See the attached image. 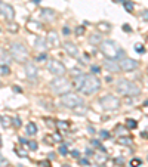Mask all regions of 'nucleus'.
<instances>
[{
    "instance_id": "nucleus-1",
    "label": "nucleus",
    "mask_w": 148,
    "mask_h": 167,
    "mask_svg": "<svg viewBox=\"0 0 148 167\" xmlns=\"http://www.w3.org/2000/svg\"><path fill=\"white\" fill-rule=\"evenodd\" d=\"M99 49H101V52L105 55L107 59H115L117 61L118 58L123 56V49L120 47V45L114 40H104L99 45Z\"/></svg>"
},
{
    "instance_id": "nucleus-2",
    "label": "nucleus",
    "mask_w": 148,
    "mask_h": 167,
    "mask_svg": "<svg viewBox=\"0 0 148 167\" xmlns=\"http://www.w3.org/2000/svg\"><path fill=\"white\" fill-rule=\"evenodd\" d=\"M99 89H101V80L96 78L93 74L85 75L80 83V86L77 87V90L80 93H83V95H93V93H96Z\"/></svg>"
},
{
    "instance_id": "nucleus-3",
    "label": "nucleus",
    "mask_w": 148,
    "mask_h": 167,
    "mask_svg": "<svg viewBox=\"0 0 148 167\" xmlns=\"http://www.w3.org/2000/svg\"><path fill=\"white\" fill-rule=\"evenodd\" d=\"M115 89H117V92L120 93V95H124V96H138L141 93L139 87H138L135 83L126 80V78L118 80L117 84H115Z\"/></svg>"
},
{
    "instance_id": "nucleus-4",
    "label": "nucleus",
    "mask_w": 148,
    "mask_h": 167,
    "mask_svg": "<svg viewBox=\"0 0 148 167\" xmlns=\"http://www.w3.org/2000/svg\"><path fill=\"white\" fill-rule=\"evenodd\" d=\"M61 104L64 107L70 108V109H76L77 107H83V99L78 96L77 93H73V92H68V93H64L61 95Z\"/></svg>"
},
{
    "instance_id": "nucleus-5",
    "label": "nucleus",
    "mask_w": 148,
    "mask_h": 167,
    "mask_svg": "<svg viewBox=\"0 0 148 167\" xmlns=\"http://www.w3.org/2000/svg\"><path fill=\"white\" fill-rule=\"evenodd\" d=\"M50 89L58 95H64V93L71 92V82L67 80L65 77H55L50 82Z\"/></svg>"
},
{
    "instance_id": "nucleus-6",
    "label": "nucleus",
    "mask_w": 148,
    "mask_h": 167,
    "mask_svg": "<svg viewBox=\"0 0 148 167\" xmlns=\"http://www.w3.org/2000/svg\"><path fill=\"white\" fill-rule=\"evenodd\" d=\"M11 53H12V58H13L15 61H18V62H24V61H27V56H28V50H27V47L22 45V43H18V41L12 43Z\"/></svg>"
},
{
    "instance_id": "nucleus-7",
    "label": "nucleus",
    "mask_w": 148,
    "mask_h": 167,
    "mask_svg": "<svg viewBox=\"0 0 148 167\" xmlns=\"http://www.w3.org/2000/svg\"><path fill=\"white\" fill-rule=\"evenodd\" d=\"M99 104L104 109H107V111H114L117 108H120V101H118L117 96L114 95H105L99 99Z\"/></svg>"
},
{
    "instance_id": "nucleus-8",
    "label": "nucleus",
    "mask_w": 148,
    "mask_h": 167,
    "mask_svg": "<svg viewBox=\"0 0 148 167\" xmlns=\"http://www.w3.org/2000/svg\"><path fill=\"white\" fill-rule=\"evenodd\" d=\"M48 70L50 71L55 77H64V74L67 73L65 67L62 62H59L58 59H50L48 62Z\"/></svg>"
},
{
    "instance_id": "nucleus-9",
    "label": "nucleus",
    "mask_w": 148,
    "mask_h": 167,
    "mask_svg": "<svg viewBox=\"0 0 148 167\" xmlns=\"http://www.w3.org/2000/svg\"><path fill=\"white\" fill-rule=\"evenodd\" d=\"M118 64H120L122 71H126V73H130V71L136 70V68L139 67L138 61L136 59H132V58H122Z\"/></svg>"
},
{
    "instance_id": "nucleus-10",
    "label": "nucleus",
    "mask_w": 148,
    "mask_h": 167,
    "mask_svg": "<svg viewBox=\"0 0 148 167\" xmlns=\"http://www.w3.org/2000/svg\"><path fill=\"white\" fill-rule=\"evenodd\" d=\"M0 13H2L7 21H12V19L15 18V9L7 3H0Z\"/></svg>"
},
{
    "instance_id": "nucleus-11",
    "label": "nucleus",
    "mask_w": 148,
    "mask_h": 167,
    "mask_svg": "<svg viewBox=\"0 0 148 167\" xmlns=\"http://www.w3.org/2000/svg\"><path fill=\"white\" fill-rule=\"evenodd\" d=\"M24 71H25V75L30 78V80H34V78L37 77V74H39V70H37V67L34 65V64H31V62H27L25 64Z\"/></svg>"
},
{
    "instance_id": "nucleus-12",
    "label": "nucleus",
    "mask_w": 148,
    "mask_h": 167,
    "mask_svg": "<svg viewBox=\"0 0 148 167\" xmlns=\"http://www.w3.org/2000/svg\"><path fill=\"white\" fill-rule=\"evenodd\" d=\"M104 67L107 68V71H110V73H117L118 70H122V68H120V64L115 59H105Z\"/></svg>"
},
{
    "instance_id": "nucleus-13",
    "label": "nucleus",
    "mask_w": 148,
    "mask_h": 167,
    "mask_svg": "<svg viewBox=\"0 0 148 167\" xmlns=\"http://www.w3.org/2000/svg\"><path fill=\"white\" fill-rule=\"evenodd\" d=\"M64 47H65V52H67V53H70L71 56H77V53H78V49L76 47V45H74V43H70V41H65V43H64Z\"/></svg>"
},
{
    "instance_id": "nucleus-14",
    "label": "nucleus",
    "mask_w": 148,
    "mask_h": 167,
    "mask_svg": "<svg viewBox=\"0 0 148 167\" xmlns=\"http://www.w3.org/2000/svg\"><path fill=\"white\" fill-rule=\"evenodd\" d=\"M48 41L53 46V47H58V46H59V36L56 34V31H50V33H49Z\"/></svg>"
},
{
    "instance_id": "nucleus-15",
    "label": "nucleus",
    "mask_w": 148,
    "mask_h": 167,
    "mask_svg": "<svg viewBox=\"0 0 148 167\" xmlns=\"http://www.w3.org/2000/svg\"><path fill=\"white\" fill-rule=\"evenodd\" d=\"M9 62H11V56L7 55V52L3 47H0V67L2 65H7Z\"/></svg>"
},
{
    "instance_id": "nucleus-16",
    "label": "nucleus",
    "mask_w": 148,
    "mask_h": 167,
    "mask_svg": "<svg viewBox=\"0 0 148 167\" xmlns=\"http://www.w3.org/2000/svg\"><path fill=\"white\" fill-rule=\"evenodd\" d=\"M55 12L52 11V9H48V8H44L41 9V16H43L44 19H48V21H52V19L55 18Z\"/></svg>"
},
{
    "instance_id": "nucleus-17",
    "label": "nucleus",
    "mask_w": 148,
    "mask_h": 167,
    "mask_svg": "<svg viewBox=\"0 0 148 167\" xmlns=\"http://www.w3.org/2000/svg\"><path fill=\"white\" fill-rule=\"evenodd\" d=\"M46 43H48V40H46L44 37H36V40H34L36 49H40V50H43V49L46 47Z\"/></svg>"
},
{
    "instance_id": "nucleus-18",
    "label": "nucleus",
    "mask_w": 148,
    "mask_h": 167,
    "mask_svg": "<svg viewBox=\"0 0 148 167\" xmlns=\"http://www.w3.org/2000/svg\"><path fill=\"white\" fill-rule=\"evenodd\" d=\"M102 37H101V34H98V33H93L92 36H89V43H90V45H101V43H102Z\"/></svg>"
},
{
    "instance_id": "nucleus-19",
    "label": "nucleus",
    "mask_w": 148,
    "mask_h": 167,
    "mask_svg": "<svg viewBox=\"0 0 148 167\" xmlns=\"http://www.w3.org/2000/svg\"><path fill=\"white\" fill-rule=\"evenodd\" d=\"M27 28H28L30 31L36 33V31H40L41 30V24L40 22H36V21H30V22L27 24Z\"/></svg>"
},
{
    "instance_id": "nucleus-20",
    "label": "nucleus",
    "mask_w": 148,
    "mask_h": 167,
    "mask_svg": "<svg viewBox=\"0 0 148 167\" xmlns=\"http://www.w3.org/2000/svg\"><path fill=\"white\" fill-rule=\"evenodd\" d=\"M25 133L28 135V136H34V135L37 133V126L34 123H28L25 126Z\"/></svg>"
},
{
    "instance_id": "nucleus-21",
    "label": "nucleus",
    "mask_w": 148,
    "mask_h": 167,
    "mask_svg": "<svg viewBox=\"0 0 148 167\" xmlns=\"http://www.w3.org/2000/svg\"><path fill=\"white\" fill-rule=\"evenodd\" d=\"M96 28H98L101 33H108V31L111 30V25L107 22H99V24H96Z\"/></svg>"
},
{
    "instance_id": "nucleus-22",
    "label": "nucleus",
    "mask_w": 148,
    "mask_h": 167,
    "mask_svg": "<svg viewBox=\"0 0 148 167\" xmlns=\"http://www.w3.org/2000/svg\"><path fill=\"white\" fill-rule=\"evenodd\" d=\"M118 144L120 145H124V146H127V145L132 144V137L130 136H118Z\"/></svg>"
},
{
    "instance_id": "nucleus-23",
    "label": "nucleus",
    "mask_w": 148,
    "mask_h": 167,
    "mask_svg": "<svg viewBox=\"0 0 148 167\" xmlns=\"http://www.w3.org/2000/svg\"><path fill=\"white\" fill-rule=\"evenodd\" d=\"M56 127H58L59 130H70V123L68 121H58L56 123Z\"/></svg>"
},
{
    "instance_id": "nucleus-24",
    "label": "nucleus",
    "mask_w": 148,
    "mask_h": 167,
    "mask_svg": "<svg viewBox=\"0 0 148 167\" xmlns=\"http://www.w3.org/2000/svg\"><path fill=\"white\" fill-rule=\"evenodd\" d=\"M136 126H138V123L135 121L133 118H127L126 120V127H127V129H136Z\"/></svg>"
},
{
    "instance_id": "nucleus-25",
    "label": "nucleus",
    "mask_w": 148,
    "mask_h": 167,
    "mask_svg": "<svg viewBox=\"0 0 148 167\" xmlns=\"http://www.w3.org/2000/svg\"><path fill=\"white\" fill-rule=\"evenodd\" d=\"M7 30L12 31V33H16V31L19 30V25H18V24H15V22H12V24H9V25H7Z\"/></svg>"
},
{
    "instance_id": "nucleus-26",
    "label": "nucleus",
    "mask_w": 148,
    "mask_h": 167,
    "mask_svg": "<svg viewBox=\"0 0 148 167\" xmlns=\"http://www.w3.org/2000/svg\"><path fill=\"white\" fill-rule=\"evenodd\" d=\"M123 3H124V9L127 12H132L133 11V3H132V2H129V0H124Z\"/></svg>"
},
{
    "instance_id": "nucleus-27",
    "label": "nucleus",
    "mask_w": 148,
    "mask_h": 167,
    "mask_svg": "<svg viewBox=\"0 0 148 167\" xmlns=\"http://www.w3.org/2000/svg\"><path fill=\"white\" fill-rule=\"evenodd\" d=\"M95 160L98 163H102V161L107 160V154H102V155H101V154H95Z\"/></svg>"
},
{
    "instance_id": "nucleus-28",
    "label": "nucleus",
    "mask_w": 148,
    "mask_h": 167,
    "mask_svg": "<svg viewBox=\"0 0 148 167\" xmlns=\"http://www.w3.org/2000/svg\"><path fill=\"white\" fill-rule=\"evenodd\" d=\"M141 164H142V161H141L139 158H133V160H130V167H139Z\"/></svg>"
},
{
    "instance_id": "nucleus-29",
    "label": "nucleus",
    "mask_w": 148,
    "mask_h": 167,
    "mask_svg": "<svg viewBox=\"0 0 148 167\" xmlns=\"http://www.w3.org/2000/svg\"><path fill=\"white\" fill-rule=\"evenodd\" d=\"M135 50H136L138 53H145V47H144V45H141V43H136V45H135Z\"/></svg>"
},
{
    "instance_id": "nucleus-30",
    "label": "nucleus",
    "mask_w": 148,
    "mask_h": 167,
    "mask_svg": "<svg viewBox=\"0 0 148 167\" xmlns=\"http://www.w3.org/2000/svg\"><path fill=\"white\" fill-rule=\"evenodd\" d=\"M0 71H2V74H3V75H9L11 68L7 67V65H2V67H0Z\"/></svg>"
},
{
    "instance_id": "nucleus-31",
    "label": "nucleus",
    "mask_w": 148,
    "mask_h": 167,
    "mask_svg": "<svg viewBox=\"0 0 148 167\" xmlns=\"http://www.w3.org/2000/svg\"><path fill=\"white\" fill-rule=\"evenodd\" d=\"M30 146V149L31 151H37V148H39V145H37V142H34V141H28V144H27Z\"/></svg>"
},
{
    "instance_id": "nucleus-32",
    "label": "nucleus",
    "mask_w": 148,
    "mask_h": 167,
    "mask_svg": "<svg viewBox=\"0 0 148 167\" xmlns=\"http://www.w3.org/2000/svg\"><path fill=\"white\" fill-rule=\"evenodd\" d=\"M59 154H61V155H67V154H68V149H67V145L65 144L59 146Z\"/></svg>"
},
{
    "instance_id": "nucleus-33",
    "label": "nucleus",
    "mask_w": 148,
    "mask_h": 167,
    "mask_svg": "<svg viewBox=\"0 0 148 167\" xmlns=\"http://www.w3.org/2000/svg\"><path fill=\"white\" fill-rule=\"evenodd\" d=\"M46 59H48V55H46V53H40V55H39V56L36 58L37 62H44Z\"/></svg>"
},
{
    "instance_id": "nucleus-34",
    "label": "nucleus",
    "mask_w": 148,
    "mask_h": 167,
    "mask_svg": "<svg viewBox=\"0 0 148 167\" xmlns=\"http://www.w3.org/2000/svg\"><path fill=\"white\" fill-rule=\"evenodd\" d=\"M76 34H77V36H83V34H85V27L83 25L77 27V28H76Z\"/></svg>"
},
{
    "instance_id": "nucleus-35",
    "label": "nucleus",
    "mask_w": 148,
    "mask_h": 167,
    "mask_svg": "<svg viewBox=\"0 0 148 167\" xmlns=\"http://www.w3.org/2000/svg\"><path fill=\"white\" fill-rule=\"evenodd\" d=\"M90 71H92V74H99L101 68L98 67V65H92V67H90Z\"/></svg>"
},
{
    "instance_id": "nucleus-36",
    "label": "nucleus",
    "mask_w": 148,
    "mask_h": 167,
    "mask_svg": "<svg viewBox=\"0 0 148 167\" xmlns=\"http://www.w3.org/2000/svg\"><path fill=\"white\" fill-rule=\"evenodd\" d=\"M141 19H142V21H148V9L141 12Z\"/></svg>"
},
{
    "instance_id": "nucleus-37",
    "label": "nucleus",
    "mask_w": 148,
    "mask_h": 167,
    "mask_svg": "<svg viewBox=\"0 0 148 167\" xmlns=\"http://www.w3.org/2000/svg\"><path fill=\"white\" fill-rule=\"evenodd\" d=\"M52 137H53V142H61V141H62V137H61V135H59V133H53V136H52Z\"/></svg>"
},
{
    "instance_id": "nucleus-38",
    "label": "nucleus",
    "mask_w": 148,
    "mask_h": 167,
    "mask_svg": "<svg viewBox=\"0 0 148 167\" xmlns=\"http://www.w3.org/2000/svg\"><path fill=\"white\" fill-rule=\"evenodd\" d=\"M12 121H13V124H15L16 127H19V126H21V120H19L18 117H13V118H12Z\"/></svg>"
},
{
    "instance_id": "nucleus-39",
    "label": "nucleus",
    "mask_w": 148,
    "mask_h": 167,
    "mask_svg": "<svg viewBox=\"0 0 148 167\" xmlns=\"http://www.w3.org/2000/svg\"><path fill=\"white\" fill-rule=\"evenodd\" d=\"M39 164H40L41 167H50V163H49L48 160H43V161H40Z\"/></svg>"
},
{
    "instance_id": "nucleus-40",
    "label": "nucleus",
    "mask_w": 148,
    "mask_h": 167,
    "mask_svg": "<svg viewBox=\"0 0 148 167\" xmlns=\"http://www.w3.org/2000/svg\"><path fill=\"white\" fill-rule=\"evenodd\" d=\"M123 31H126V33H132V27L127 25V24H124V25H123Z\"/></svg>"
},
{
    "instance_id": "nucleus-41",
    "label": "nucleus",
    "mask_w": 148,
    "mask_h": 167,
    "mask_svg": "<svg viewBox=\"0 0 148 167\" xmlns=\"http://www.w3.org/2000/svg\"><path fill=\"white\" fill-rule=\"evenodd\" d=\"M101 137L107 139V137H110V133H108L107 130H101Z\"/></svg>"
},
{
    "instance_id": "nucleus-42",
    "label": "nucleus",
    "mask_w": 148,
    "mask_h": 167,
    "mask_svg": "<svg viewBox=\"0 0 148 167\" xmlns=\"http://www.w3.org/2000/svg\"><path fill=\"white\" fill-rule=\"evenodd\" d=\"M71 157H74V158H78V157H80V152H78L77 149H73V151H71Z\"/></svg>"
},
{
    "instance_id": "nucleus-43",
    "label": "nucleus",
    "mask_w": 148,
    "mask_h": 167,
    "mask_svg": "<svg viewBox=\"0 0 148 167\" xmlns=\"http://www.w3.org/2000/svg\"><path fill=\"white\" fill-rule=\"evenodd\" d=\"M92 146H95V148H101L102 145L99 144V141H96V139H93V141H92Z\"/></svg>"
},
{
    "instance_id": "nucleus-44",
    "label": "nucleus",
    "mask_w": 148,
    "mask_h": 167,
    "mask_svg": "<svg viewBox=\"0 0 148 167\" xmlns=\"http://www.w3.org/2000/svg\"><path fill=\"white\" fill-rule=\"evenodd\" d=\"M16 152H18V155H19V157H25V155H27L25 151H21V149H16Z\"/></svg>"
},
{
    "instance_id": "nucleus-45",
    "label": "nucleus",
    "mask_w": 148,
    "mask_h": 167,
    "mask_svg": "<svg viewBox=\"0 0 148 167\" xmlns=\"http://www.w3.org/2000/svg\"><path fill=\"white\" fill-rule=\"evenodd\" d=\"M62 33L65 34V36H68V34H70V28H68V27H64V30H62Z\"/></svg>"
},
{
    "instance_id": "nucleus-46",
    "label": "nucleus",
    "mask_w": 148,
    "mask_h": 167,
    "mask_svg": "<svg viewBox=\"0 0 148 167\" xmlns=\"http://www.w3.org/2000/svg\"><path fill=\"white\" fill-rule=\"evenodd\" d=\"M80 163L83 164V166H87V164H89V161H87L86 158H80Z\"/></svg>"
},
{
    "instance_id": "nucleus-47",
    "label": "nucleus",
    "mask_w": 148,
    "mask_h": 167,
    "mask_svg": "<svg viewBox=\"0 0 148 167\" xmlns=\"http://www.w3.org/2000/svg\"><path fill=\"white\" fill-rule=\"evenodd\" d=\"M19 142H21L22 145H25V144H28V141L27 139H24V137H19Z\"/></svg>"
},
{
    "instance_id": "nucleus-48",
    "label": "nucleus",
    "mask_w": 148,
    "mask_h": 167,
    "mask_svg": "<svg viewBox=\"0 0 148 167\" xmlns=\"http://www.w3.org/2000/svg\"><path fill=\"white\" fill-rule=\"evenodd\" d=\"M86 155H87V157H92V155H95V154H93L90 149H87V151H86Z\"/></svg>"
},
{
    "instance_id": "nucleus-49",
    "label": "nucleus",
    "mask_w": 148,
    "mask_h": 167,
    "mask_svg": "<svg viewBox=\"0 0 148 167\" xmlns=\"http://www.w3.org/2000/svg\"><path fill=\"white\" fill-rule=\"evenodd\" d=\"M87 132L90 135H93V133H95V129H93V127H87Z\"/></svg>"
},
{
    "instance_id": "nucleus-50",
    "label": "nucleus",
    "mask_w": 148,
    "mask_h": 167,
    "mask_svg": "<svg viewBox=\"0 0 148 167\" xmlns=\"http://www.w3.org/2000/svg\"><path fill=\"white\" fill-rule=\"evenodd\" d=\"M13 90H15V92H21V89H19L18 86H15V87H13Z\"/></svg>"
},
{
    "instance_id": "nucleus-51",
    "label": "nucleus",
    "mask_w": 148,
    "mask_h": 167,
    "mask_svg": "<svg viewBox=\"0 0 148 167\" xmlns=\"http://www.w3.org/2000/svg\"><path fill=\"white\" fill-rule=\"evenodd\" d=\"M33 3H36V4H39V3H40V0H33Z\"/></svg>"
},
{
    "instance_id": "nucleus-52",
    "label": "nucleus",
    "mask_w": 148,
    "mask_h": 167,
    "mask_svg": "<svg viewBox=\"0 0 148 167\" xmlns=\"http://www.w3.org/2000/svg\"><path fill=\"white\" fill-rule=\"evenodd\" d=\"M2 161H4V158H3L2 155H0V163H2Z\"/></svg>"
},
{
    "instance_id": "nucleus-53",
    "label": "nucleus",
    "mask_w": 148,
    "mask_h": 167,
    "mask_svg": "<svg viewBox=\"0 0 148 167\" xmlns=\"http://www.w3.org/2000/svg\"><path fill=\"white\" fill-rule=\"evenodd\" d=\"M62 167H71V166H68V164H64V166Z\"/></svg>"
},
{
    "instance_id": "nucleus-54",
    "label": "nucleus",
    "mask_w": 148,
    "mask_h": 167,
    "mask_svg": "<svg viewBox=\"0 0 148 167\" xmlns=\"http://www.w3.org/2000/svg\"><path fill=\"white\" fill-rule=\"evenodd\" d=\"M115 2H124V0H115Z\"/></svg>"
},
{
    "instance_id": "nucleus-55",
    "label": "nucleus",
    "mask_w": 148,
    "mask_h": 167,
    "mask_svg": "<svg viewBox=\"0 0 148 167\" xmlns=\"http://www.w3.org/2000/svg\"><path fill=\"white\" fill-rule=\"evenodd\" d=\"M117 167H118V166H117Z\"/></svg>"
}]
</instances>
